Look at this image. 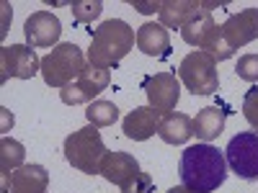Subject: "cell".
Masks as SVG:
<instances>
[{
  "instance_id": "cell-26",
  "label": "cell",
  "mask_w": 258,
  "mask_h": 193,
  "mask_svg": "<svg viewBox=\"0 0 258 193\" xmlns=\"http://www.w3.org/2000/svg\"><path fill=\"white\" fill-rule=\"evenodd\" d=\"M160 6L163 3H158V0H155V3H153V0H150V3H142V0H132V8H137L140 13H160Z\"/></svg>"
},
{
  "instance_id": "cell-20",
  "label": "cell",
  "mask_w": 258,
  "mask_h": 193,
  "mask_svg": "<svg viewBox=\"0 0 258 193\" xmlns=\"http://www.w3.org/2000/svg\"><path fill=\"white\" fill-rule=\"evenodd\" d=\"M24 144L11 139V137H3L0 142V173H3V190H8V183H11V175L16 173L18 167H24Z\"/></svg>"
},
{
  "instance_id": "cell-13",
  "label": "cell",
  "mask_w": 258,
  "mask_h": 193,
  "mask_svg": "<svg viewBox=\"0 0 258 193\" xmlns=\"http://www.w3.org/2000/svg\"><path fill=\"white\" fill-rule=\"evenodd\" d=\"M140 173H142L140 162L126 152H106L101 160V167H98V175H103L109 183H114L119 188L126 185L132 178H137Z\"/></svg>"
},
{
  "instance_id": "cell-27",
  "label": "cell",
  "mask_w": 258,
  "mask_h": 193,
  "mask_svg": "<svg viewBox=\"0 0 258 193\" xmlns=\"http://www.w3.org/2000/svg\"><path fill=\"white\" fill-rule=\"evenodd\" d=\"M168 193H194V190H188V188H183V185H176V188H170Z\"/></svg>"
},
{
  "instance_id": "cell-21",
  "label": "cell",
  "mask_w": 258,
  "mask_h": 193,
  "mask_svg": "<svg viewBox=\"0 0 258 193\" xmlns=\"http://www.w3.org/2000/svg\"><path fill=\"white\" fill-rule=\"evenodd\" d=\"M85 119L93 126H111L119 119V106L111 101H93V103H88Z\"/></svg>"
},
{
  "instance_id": "cell-24",
  "label": "cell",
  "mask_w": 258,
  "mask_h": 193,
  "mask_svg": "<svg viewBox=\"0 0 258 193\" xmlns=\"http://www.w3.org/2000/svg\"><path fill=\"white\" fill-rule=\"evenodd\" d=\"M243 114H245L248 124L253 126V132H258V88L245 93V98H243Z\"/></svg>"
},
{
  "instance_id": "cell-3",
  "label": "cell",
  "mask_w": 258,
  "mask_h": 193,
  "mask_svg": "<svg viewBox=\"0 0 258 193\" xmlns=\"http://www.w3.org/2000/svg\"><path fill=\"white\" fill-rule=\"evenodd\" d=\"M106 152L109 149H106V144L101 139L98 126H93V124L78 129V132H73L64 139V157H68V162L75 170H80L85 175H98V167H101V160Z\"/></svg>"
},
{
  "instance_id": "cell-9",
  "label": "cell",
  "mask_w": 258,
  "mask_h": 193,
  "mask_svg": "<svg viewBox=\"0 0 258 193\" xmlns=\"http://www.w3.org/2000/svg\"><path fill=\"white\" fill-rule=\"evenodd\" d=\"M142 90L147 93L150 106L160 114H170L178 106V98H181V85H178L173 72H158V75L145 77Z\"/></svg>"
},
{
  "instance_id": "cell-4",
  "label": "cell",
  "mask_w": 258,
  "mask_h": 193,
  "mask_svg": "<svg viewBox=\"0 0 258 193\" xmlns=\"http://www.w3.org/2000/svg\"><path fill=\"white\" fill-rule=\"evenodd\" d=\"M85 70V57L80 52L78 44L73 41H64V44H57L44 59H41V77L49 88H64L73 80L80 77V72Z\"/></svg>"
},
{
  "instance_id": "cell-5",
  "label": "cell",
  "mask_w": 258,
  "mask_h": 193,
  "mask_svg": "<svg viewBox=\"0 0 258 193\" xmlns=\"http://www.w3.org/2000/svg\"><path fill=\"white\" fill-rule=\"evenodd\" d=\"M181 36L186 44L202 49L204 54H209L214 62H225L235 54V49L227 47V41L222 36V29L214 24L212 11H207L204 16H199L197 21H191L186 29H181Z\"/></svg>"
},
{
  "instance_id": "cell-2",
  "label": "cell",
  "mask_w": 258,
  "mask_h": 193,
  "mask_svg": "<svg viewBox=\"0 0 258 193\" xmlns=\"http://www.w3.org/2000/svg\"><path fill=\"white\" fill-rule=\"evenodd\" d=\"M137 44L135 29L121 18L103 21L98 29H91V47H88V62L93 67L111 70L132 52Z\"/></svg>"
},
{
  "instance_id": "cell-16",
  "label": "cell",
  "mask_w": 258,
  "mask_h": 193,
  "mask_svg": "<svg viewBox=\"0 0 258 193\" xmlns=\"http://www.w3.org/2000/svg\"><path fill=\"white\" fill-rule=\"evenodd\" d=\"M49 173L41 165H24L11 175L6 193H47Z\"/></svg>"
},
{
  "instance_id": "cell-23",
  "label": "cell",
  "mask_w": 258,
  "mask_h": 193,
  "mask_svg": "<svg viewBox=\"0 0 258 193\" xmlns=\"http://www.w3.org/2000/svg\"><path fill=\"white\" fill-rule=\"evenodd\" d=\"M240 80H248V82H258V54H243L238 59V67H235Z\"/></svg>"
},
{
  "instance_id": "cell-14",
  "label": "cell",
  "mask_w": 258,
  "mask_h": 193,
  "mask_svg": "<svg viewBox=\"0 0 258 193\" xmlns=\"http://www.w3.org/2000/svg\"><path fill=\"white\" fill-rule=\"evenodd\" d=\"M163 114L155 111L153 106H137V109L129 114L121 124L124 129V137L126 139H135V142H145L153 134H158V126H160Z\"/></svg>"
},
{
  "instance_id": "cell-7",
  "label": "cell",
  "mask_w": 258,
  "mask_h": 193,
  "mask_svg": "<svg viewBox=\"0 0 258 193\" xmlns=\"http://www.w3.org/2000/svg\"><path fill=\"white\" fill-rule=\"evenodd\" d=\"M227 167L243 180H258V132H240L227 142Z\"/></svg>"
},
{
  "instance_id": "cell-1",
  "label": "cell",
  "mask_w": 258,
  "mask_h": 193,
  "mask_svg": "<svg viewBox=\"0 0 258 193\" xmlns=\"http://www.w3.org/2000/svg\"><path fill=\"white\" fill-rule=\"evenodd\" d=\"M181 185L194 193H214L227 178V160L214 144H191L181 155Z\"/></svg>"
},
{
  "instance_id": "cell-11",
  "label": "cell",
  "mask_w": 258,
  "mask_h": 193,
  "mask_svg": "<svg viewBox=\"0 0 258 193\" xmlns=\"http://www.w3.org/2000/svg\"><path fill=\"white\" fill-rule=\"evenodd\" d=\"M24 36L29 41L31 49H41V47H54L59 36H62V24L59 18L49 11H36L26 18L24 24Z\"/></svg>"
},
{
  "instance_id": "cell-19",
  "label": "cell",
  "mask_w": 258,
  "mask_h": 193,
  "mask_svg": "<svg viewBox=\"0 0 258 193\" xmlns=\"http://www.w3.org/2000/svg\"><path fill=\"white\" fill-rule=\"evenodd\" d=\"M111 82V72L109 70H101V67H93V64H85V70L80 72V77L75 80V88L80 90L83 101L85 103H93V98L98 93H103Z\"/></svg>"
},
{
  "instance_id": "cell-22",
  "label": "cell",
  "mask_w": 258,
  "mask_h": 193,
  "mask_svg": "<svg viewBox=\"0 0 258 193\" xmlns=\"http://www.w3.org/2000/svg\"><path fill=\"white\" fill-rule=\"evenodd\" d=\"M70 11H73V18L78 24H91V21H96L101 16L103 3L101 0H73Z\"/></svg>"
},
{
  "instance_id": "cell-25",
  "label": "cell",
  "mask_w": 258,
  "mask_h": 193,
  "mask_svg": "<svg viewBox=\"0 0 258 193\" xmlns=\"http://www.w3.org/2000/svg\"><path fill=\"white\" fill-rule=\"evenodd\" d=\"M155 183L147 173H140L137 178H132L126 185H121V193H153Z\"/></svg>"
},
{
  "instance_id": "cell-15",
  "label": "cell",
  "mask_w": 258,
  "mask_h": 193,
  "mask_svg": "<svg viewBox=\"0 0 258 193\" xmlns=\"http://www.w3.org/2000/svg\"><path fill=\"white\" fill-rule=\"evenodd\" d=\"M137 49L147 57L165 59L170 57V36L163 24H142L137 29Z\"/></svg>"
},
{
  "instance_id": "cell-12",
  "label": "cell",
  "mask_w": 258,
  "mask_h": 193,
  "mask_svg": "<svg viewBox=\"0 0 258 193\" xmlns=\"http://www.w3.org/2000/svg\"><path fill=\"white\" fill-rule=\"evenodd\" d=\"M214 3H197V0H165L160 6V24L165 29H186L191 21H197L207 11H212Z\"/></svg>"
},
{
  "instance_id": "cell-18",
  "label": "cell",
  "mask_w": 258,
  "mask_h": 193,
  "mask_svg": "<svg viewBox=\"0 0 258 193\" xmlns=\"http://www.w3.org/2000/svg\"><path fill=\"white\" fill-rule=\"evenodd\" d=\"M158 137L165 144H186L194 137V119H188L186 114H165L160 119L158 126Z\"/></svg>"
},
{
  "instance_id": "cell-17",
  "label": "cell",
  "mask_w": 258,
  "mask_h": 193,
  "mask_svg": "<svg viewBox=\"0 0 258 193\" xmlns=\"http://www.w3.org/2000/svg\"><path fill=\"white\" fill-rule=\"evenodd\" d=\"M225 119H227L225 106H207V109H202L194 116V137L209 144L212 139H217L222 134Z\"/></svg>"
},
{
  "instance_id": "cell-10",
  "label": "cell",
  "mask_w": 258,
  "mask_h": 193,
  "mask_svg": "<svg viewBox=\"0 0 258 193\" xmlns=\"http://www.w3.org/2000/svg\"><path fill=\"white\" fill-rule=\"evenodd\" d=\"M220 29H222L227 47L238 52L240 47L258 39V8H243L238 13H230Z\"/></svg>"
},
{
  "instance_id": "cell-8",
  "label": "cell",
  "mask_w": 258,
  "mask_h": 193,
  "mask_svg": "<svg viewBox=\"0 0 258 193\" xmlns=\"http://www.w3.org/2000/svg\"><path fill=\"white\" fill-rule=\"evenodd\" d=\"M0 80L18 77V80H31L36 72H41V59L36 52L26 44H13L0 49Z\"/></svg>"
},
{
  "instance_id": "cell-6",
  "label": "cell",
  "mask_w": 258,
  "mask_h": 193,
  "mask_svg": "<svg viewBox=\"0 0 258 193\" xmlns=\"http://www.w3.org/2000/svg\"><path fill=\"white\" fill-rule=\"evenodd\" d=\"M178 77L191 95H212L220 90L217 62L204 52H191L178 67Z\"/></svg>"
}]
</instances>
